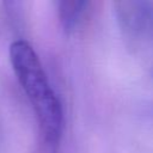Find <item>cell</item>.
<instances>
[{"instance_id":"6da1fadb","label":"cell","mask_w":153,"mask_h":153,"mask_svg":"<svg viewBox=\"0 0 153 153\" xmlns=\"http://www.w3.org/2000/svg\"><path fill=\"white\" fill-rule=\"evenodd\" d=\"M10 60L36 115L39 153H57L63 131V110L38 55L30 43L18 39L10 45Z\"/></svg>"},{"instance_id":"7a4b0ae2","label":"cell","mask_w":153,"mask_h":153,"mask_svg":"<svg viewBox=\"0 0 153 153\" xmlns=\"http://www.w3.org/2000/svg\"><path fill=\"white\" fill-rule=\"evenodd\" d=\"M121 29L133 37L153 38V1L129 0L115 4Z\"/></svg>"},{"instance_id":"3957f363","label":"cell","mask_w":153,"mask_h":153,"mask_svg":"<svg viewBox=\"0 0 153 153\" xmlns=\"http://www.w3.org/2000/svg\"><path fill=\"white\" fill-rule=\"evenodd\" d=\"M87 6H88L87 1H78V0H62L57 2V13H59L60 23L67 33L75 30Z\"/></svg>"}]
</instances>
